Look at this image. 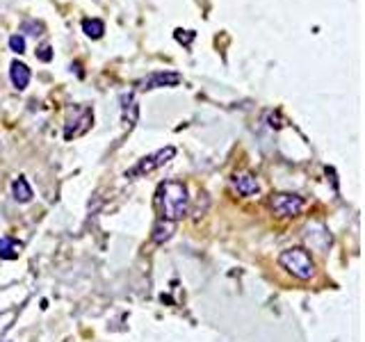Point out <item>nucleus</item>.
<instances>
[{
    "mask_svg": "<svg viewBox=\"0 0 365 342\" xmlns=\"http://www.w3.org/2000/svg\"><path fill=\"white\" fill-rule=\"evenodd\" d=\"M11 197H14L16 203H30L32 201V197H34L32 187L23 176L14 178V182H11Z\"/></svg>",
    "mask_w": 365,
    "mask_h": 342,
    "instance_id": "nucleus-10",
    "label": "nucleus"
},
{
    "mask_svg": "<svg viewBox=\"0 0 365 342\" xmlns=\"http://www.w3.org/2000/svg\"><path fill=\"white\" fill-rule=\"evenodd\" d=\"M9 80H11V85H14L19 91H23V89L28 87V83H30V68L23 62H11V66H9Z\"/></svg>",
    "mask_w": 365,
    "mask_h": 342,
    "instance_id": "nucleus-8",
    "label": "nucleus"
},
{
    "mask_svg": "<svg viewBox=\"0 0 365 342\" xmlns=\"http://www.w3.org/2000/svg\"><path fill=\"white\" fill-rule=\"evenodd\" d=\"M279 265L299 281H311L315 276V262H313L311 254L302 247H292V249L281 251Z\"/></svg>",
    "mask_w": 365,
    "mask_h": 342,
    "instance_id": "nucleus-2",
    "label": "nucleus"
},
{
    "mask_svg": "<svg viewBox=\"0 0 365 342\" xmlns=\"http://www.w3.org/2000/svg\"><path fill=\"white\" fill-rule=\"evenodd\" d=\"M121 112H123L125 125H133L137 121V105L130 94H121Z\"/></svg>",
    "mask_w": 365,
    "mask_h": 342,
    "instance_id": "nucleus-12",
    "label": "nucleus"
},
{
    "mask_svg": "<svg viewBox=\"0 0 365 342\" xmlns=\"http://www.w3.org/2000/svg\"><path fill=\"white\" fill-rule=\"evenodd\" d=\"M233 190L240 194V197H256L260 192V182L254 174H235L231 178Z\"/></svg>",
    "mask_w": 365,
    "mask_h": 342,
    "instance_id": "nucleus-7",
    "label": "nucleus"
},
{
    "mask_svg": "<svg viewBox=\"0 0 365 342\" xmlns=\"http://www.w3.org/2000/svg\"><path fill=\"white\" fill-rule=\"evenodd\" d=\"M9 48L14 51V53H26V39L21 37V34H11L9 37Z\"/></svg>",
    "mask_w": 365,
    "mask_h": 342,
    "instance_id": "nucleus-14",
    "label": "nucleus"
},
{
    "mask_svg": "<svg viewBox=\"0 0 365 342\" xmlns=\"http://www.w3.org/2000/svg\"><path fill=\"white\" fill-rule=\"evenodd\" d=\"M91 123H94V110L89 105H73L68 110V117L64 123V140H73V137L85 135Z\"/></svg>",
    "mask_w": 365,
    "mask_h": 342,
    "instance_id": "nucleus-4",
    "label": "nucleus"
},
{
    "mask_svg": "<svg viewBox=\"0 0 365 342\" xmlns=\"http://www.w3.org/2000/svg\"><path fill=\"white\" fill-rule=\"evenodd\" d=\"M176 231V222H167V219H158L153 224V231H151V239L155 244H165L171 239V235H174Z\"/></svg>",
    "mask_w": 365,
    "mask_h": 342,
    "instance_id": "nucleus-9",
    "label": "nucleus"
},
{
    "mask_svg": "<svg viewBox=\"0 0 365 342\" xmlns=\"http://www.w3.org/2000/svg\"><path fill=\"white\" fill-rule=\"evenodd\" d=\"M37 57L41 62H51L53 60V53H51V46L48 43H43V46H39L37 48Z\"/></svg>",
    "mask_w": 365,
    "mask_h": 342,
    "instance_id": "nucleus-16",
    "label": "nucleus"
},
{
    "mask_svg": "<svg viewBox=\"0 0 365 342\" xmlns=\"http://www.w3.org/2000/svg\"><path fill=\"white\" fill-rule=\"evenodd\" d=\"M83 32L89 39H101L103 32H106V23L98 19H85L83 21Z\"/></svg>",
    "mask_w": 365,
    "mask_h": 342,
    "instance_id": "nucleus-13",
    "label": "nucleus"
},
{
    "mask_svg": "<svg viewBox=\"0 0 365 342\" xmlns=\"http://www.w3.org/2000/svg\"><path fill=\"white\" fill-rule=\"evenodd\" d=\"M23 30H26L28 34H34V37H37V34H41V23H37V21H26V23H23Z\"/></svg>",
    "mask_w": 365,
    "mask_h": 342,
    "instance_id": "nucleus-15",
    "label": "nucleus"
},
{
    "mask_svg": "<svg viewBox=\"0 0 365 342\" xmlns=\"http://www.w3.org/2000/svg\"><path fill=\"white\" fill-rule=\"evenodd\" d=\"M176 155V148L174 146H165V148H160V151H155V153H151V155H146V157H142L140 162H137L133 169H128L125 171V178H130V180H135V178H142V176H146V174H153L155 169H160V167H165L171 157Z\"/></svg>",
    "mask_w": 365,
    "mask_h": 342,
    "instance_id": "nucleus-3",
    "label": "nucleus"
},
{
    "mask_svg": "<svg viewBox=\"0 0 365 342\" xmlns=\"http://www.w3.org/2000/svg\"><path fill=\"white\" fill-rule=\"evenodd\" d=\"M182 83V76L176 71H153L146 78H142L137 83V89L142 91H151V89H165V87H178Z\"/></svg>",
    "mask_w": 365,
    "mask_h": 342,
    "instance_id": "nucleus-6",
    "label": "nucleus"
},
{
    "mask_svg": "<svg viewBox=\"0 0 365 342\" xmlns=\"http://www.w3.org/2000/svg\"><path fill=\"white\" fill-rule=\"evenodd\" d=\"M23 251V244L14 237H0V258L3 260H16Z\"/></svg>",
    "mask_w": 365,
    "mask_h": 342,
    "instance_id": "nucleus-11",
    "label": "nucleus"
},
{
    "mask_svg": "<svg viewBox=\"0 0 365 342\" xmlns=\"http://www.w3.org/2000/svg\"><path fill=\"white\" fill-rule=\"evenodd\" d=\"M155 203L160 210V219L178 222L190 212V192L187 185L180 180H165L160 182Z\"/></svg>",
    "mask_w": 365,
    "mask_h": 342,
    "instance_id": "nucleus-1",
    "label": "nucleus"
},
{
    "mask_svg": "<svg viewBox=\"0 0 365 342\" xmlns=\"http://www.w3.org/2000/svg\"><path fill=\"white\" fill-rule=\"evenodd\" d=\"M269 208L277 217H283V219H290V217H299L306 208V199L299 197V194H290V192H279L272 194L269 199Z\"/></svg>",
    "mask_w": 365,
    "mask_h": 342,
    "instance_id": "nucleus-5",
    "label": "nucleus"
}]
</instances>
